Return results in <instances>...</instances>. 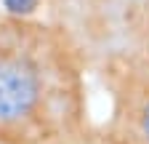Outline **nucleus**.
<instances>
[{
	"mask_svg": "<svg viewBox=\"0 0 149 144\" xmlns=\"http://www.w3.org/2000/svg\"><path fill=\"white\" fill-rule=\"evenodd\" d=\"M43 19L77 43L91 75L149 53V0H45Z\"/></svg>",
	"mask_w": 149,
	"mask_h": 144,
	"instance_id": "obj_2",
	"label": "nucleus"
},
{
	"mask_svg": "<svg viewBox=\"0 0 149 144\" xmlns=\"http://www.w3.org/2000/svg\"><path fill=\"white\" fill-rule=\"evenodd\" d=\"M88 80L61 27L0 13V144H48L93 123Z\"/></svg>",
	"mask_w": 149,
	"mask_h": 144,
	"instance_id": "obj_1",
	"label": "nucleus"
},
{
	"mask_svg": "<svg viewBox=\"0 0 149 144\" xmlns=\"http://www.w3.org/2000/svg\"><path fill=\"white\" fill-rule=\"evenodd\" d=\"M45 0H0V13L11 19H40Z\"/></svg>",
	"mask_w": 149,
	"mask_h": 144,
	"instance_id": "obj_5",
	"label": "nucleus"
},
{
	"mask_svg": "<svg viewBox=\"0 0 149 144\" xmlns=\"http://www.w3.org/2000/svg\"><path fill=\"white\" fill-rule=\"evenodd\" d=\"M107 96L101 117L125 144H149V53L93 72Z\"/></svg>",
	"mask_w": 149,
	"mask_h": 144,
	"instance_id": "obj_3",
	"label": "nucleus"
},
{
	"mask_svg": "<svg viewBox=\"0 0 149 144\" xmlns=\"http://www.w3.org/2000/svg\"><path fill=\"white\" fill-rule=\"evenodd\" d=\"M48 144H125V141L112 131L104 120L96 117L93 123H88L85 128L74 131V134H67V136L56 139V141H48Z\"/></svg>",
	"mask_w": 149,
	"mask_h": 144,
	"instance_id": "obj_4",
	"label": "nucleus"
}]
</instances>
